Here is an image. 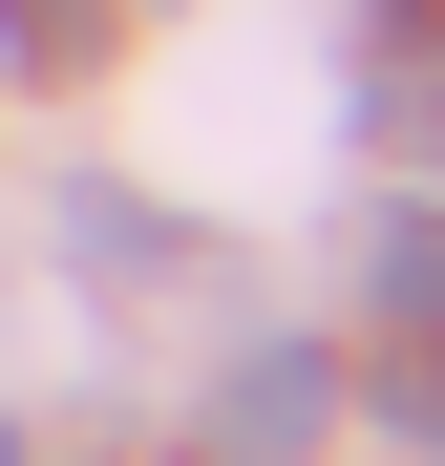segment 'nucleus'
Here are the masks:
<instances>
[{"label": "nucleus", "mask_w": 445, "mask_h": 466, "mask_svg": "<svg viewBox=\"0 0 445 466\" xmlns=\"http://www.w3.org/2000/svg\"><path fill=\"white\" fill-rule=\"evenodd\" d=\"M360 148L445 191V22L424 0H360Z\"/></svg>", "instance_id": "obj_1"}, {"label": "nucleus", "mask_w": 445, "mask_h": 466, "mask_svg": "<svg viewBox=\"0 0 445 466\" xmlns=\"http://www.w3.org/2000/svg\"><path fill=\"white\" fill-rule=\"evenodd\" d=\"M339 424V360H234V381H212V403H191V466H297V445H319Z\"/></svg>", "instance_id": "obj_2"}, {"label": "nucleus", "mask_w": 445, "mask_h": 466, "mask_svg": "<svg viewBox=\"0 0 445 466\" xmlns=\"http://www.w3.org/2000/svg\"><path fill=\"white\" fill-rule=\"evenodd\" d=\"M360 319H382V339H445V191L424 212H360Z\"/></svg>", "instance_id": "obj_3"}, {"label": "nucleus", "mask_w": 445, "mask_h": 466, "mask_svg": "<svg viewBox=\"0 0 445 466\" xmlns=\"http://www.w3.org/2000/svg\"><path fill=\"white\" fill-rule=\"evenodd\" d=\"M0 43L22 64H106V0H0Z\"/></svg>", "instance_id": "obj_4"}, {"label": "nucleus", "mask_w": 445, "mask_h": 466, "mask_svg": "<svg viewBox=\"0 0 445 466\" xmlns=\"http://www.w3.org/2000/svg\"><path fill=\"white\" fill-rule=\"evenodd\" d=\"M360 403H382L403 445H445V360H382V381H360Z\"/></svg>", "instance_id": "obj_5"}, {"label": "nucleus", "mask_w": 445, "mask_h": 466, "mask_svg": "<svg viewBox=\"0 0 445 466\" xmlns=\"http://www.w3.org/2000/svg\"><path fill=\"white\" fill-rule=\"evenodd\" d=\"M0 466H43V445H22V424H0Z\"/></svg>", "instance_id": "obj_6"}]
</instances>
